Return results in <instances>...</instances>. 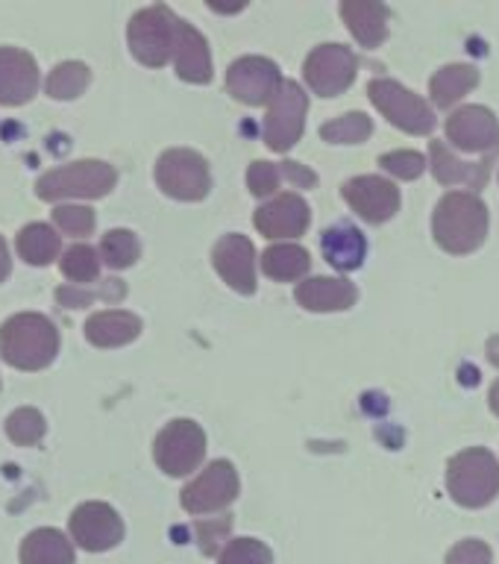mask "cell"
Returning a JSON list of instances; mask_svg holds the SVG:
<instances>
[{
    "mask_svg": "<svg viewBox=\"0 0 499 564\" xmlns=\"http://www.w3.org/2000/svg\"><path fill=\"white\" fill-rule=\"evenodd\" d=\"M262 273L276 282H297L312 271V256L300 245H273L262 253Z\"/></svg>",
    "mask_w": 499,
    "mask_h": 564,
    "instance_id": "484cf974",
    "label": "cell"
},
{
    "mask_svg": "<svg viewBox=\"0 0 499 564\" xmlns=\"http://www.w3.org/2000/svg\"><path fill=\"white\" fill-rule=\"evenodd\" d=\"M373 132V121L365 112H347L321 127V139L329 144H365Z\"/></svg>",
    "mask_w": 499,
    "mask_h": 564,
    "instance_id": "4dcf8cb0",
    "label": "cell"
},
{
    "mask_svg": "<svg viewBox=\"0 0 499 564\" xmlns=\"http://www.w3.org/2000/svg\"><path fill=\"white\" fill-rule=\"evenodd\" d=\"M379 165L397 180H417L426 171V159L417 150H394V153H386L379 159Z\"/></svg>",
    "mask_w": 499,
    "mask_h": 564,
    "instance_id": "8d00e7d4",
    "label": "cell"
},
{
    "mask_svg": "<svg viewBox=\"0 0 499 564\" xmlns=\"http://www.w3.org/2000/svg\"><path fill=\"white\" fill-rule=\"evenodd\" d=\"M227 529H229V518L224 520L218 529L211 527V523H197V532H200V538H203V550H206V553H211V538H215V544H218V538L224 535Z\"/></svg>",
    "mask_w": 499,
    "mask_h": 564,
    "instance_id": "60d3db41",
    "label": "cell"
},
{
    "mask_svg": "<svg viewBox=\"0 0 499 564\" xmlns=\"http://www.w3.org/2000/svg\"><path fill=\"white\" fill-rule=\"evenodd\" d=\"M174 65L180 79H185V83L206 86L211 79L209 42L203 39L200 30H194V26L185 24V21H180V33H176Z\"/></svg>",
    "mask_w": 499,
    "mask_h": 564,
    "instance_id": "ffe728a7",
    "label": "cell"
},
{
    "mask_svg": "<svg viewBox=\"0 0 499 564\" xmlns=\"http://www.w3.org/2000/svg\"><path fill=\"white\" fill-rule=\"evenodd\" d=\"M491 409H493V414L499 417V379L493 382V388H491Z\"/></svg>",
    "mask_w": 499,
    "mask_h": 564,
    "instance_id": "7bdbcfd3",
    "label": "cell"
},
{
    "mask_svg": "<svg viewBox=\"0 0 499 564\" xmlns=\"http://www.w3.org/2000/svg\"><path fill=\"white\" fill-rule=\"evenodd\" d=\"M153 458L167 476H188L203 465L206 458V432L194 421H171L156 435Z\"/></svg>",
    "mask_w": 499,
    "mask_h": 564,
    "instance_id": "ba28073f",
    "label": "cell"
},
{
    "mask_svg": "<svg viewBox=\"0 0 499 564\" xmlns=\"http://www.w3.org/2000/svg\"><path fill=\"white\" fill-rule=\"evenodd\" d=\"M368 95L370 104L377 106L379 112L386 115L397 130L412 132V135H430L435 130V123H438L432 106L423 97L414 95V91H409L405 86L394 83V79H370Z\"/></svg>",
    "mask_w": 499,
    "mask_h": 564,
    "instance_id": "52a82bcc",
    "label": "cell"
},
{
    "mask_svg": "<svg viewBox=\"0 0 499 564\" xmlns=\"http://www.w3.org/2000/svg\"><path fill=\"white\" fill-rule=\"evenodd\" d=\"M0 352L12 368L42 370L59 352V329L44 315L21 312L0 326Z\"/></svg>",
    "mask_w": 499,
    "mask_h": 564,
    "instance_id": "7a4b0ae2",
    "label": "cell"
},
{
    "mask_svg": "<svg viewBox=\"0 0 499 564\" xmlns=\"http://www.w3.org/2000/svg\"><path fill=\"white\" fill-rule=\"evenodd\" d=\"M308 115V95L303 91L300 83L285 79L280 91L273 95L268 104V118H264V141L268 148L276 153H285L300 141L303 130H306Z\"/></svg>",
    "mask_w": 499,
    "mask_h": 564,
    "instance_id": "9c48e42d",
    "label": "cell"
},
{
    "mask_svg": "<svg viewBox=\"0 0 499 564\" xmlns=\"http://www.w3.org/2000/svg\"><path fill=\"white\" fill-rule=\"evenodd\" d=\"M220 564H273V553L256 538H232L220 553Z\"/></svg>",
    "mask_w": 499,
    "mask_h": 564,
    "instance_id": "e575fe53",
    "label": "cell"
},
{
    "mask_svg": "<svg viewBox=\"0 0 499 564\" xmlns=\"http://www.w3.org/2000/svg\"><path fill=\"white\" fill-rule=\"evenodd\" d=\"M39 91V65L21 47H0V104L24 106Z\"/></svg>",
    "mask_w": 499,
    "mask_h": 564,
    "instance_id": "ac0fdd59",
    "label": "cell"
},
{
    "mask_svg": "<svg viewBox=\"0 0 499 564\" xmlns=\"http://www.w3.org/2000/svg\"><path fill=\"white\" fill-rule=\"evenodd\" d=\"M447 141L465 153H497L499 121L488 106H462L447 118Z\"/></svg>",
    "mask_w": 499,
    "mask_h": 564,
    "instance_id": "9a60e30c",
    "label": "cell"
},
{
    "mask_svg": "<svg viewBox=\"0 0 499 564\" xmlns=\"http://www.w3.org/2000/svg\"><path fill=\"white\" fill-rule=\"evenodd\" d=\"M123 294H127V285H123L121 280H109L104 282L97 291H83L77 289V285H65V289L56 291V303L65 308H79V306H88L91 300H123Z\"/></svg>",
    "mask_w": 499,
    "mask_h": 564,
    "instance_id": "836d02e7",
    "label": "cell"
},
{
    "mask_svg": "<svg viewBox=\"0 0 499 564\" xmlns=\"http://www.w3.org/2000/svg\"><path fill=\"white\" fill-rule=\"evenodd\" d=\"M62 273L68 276L74 285H83V282H95L97 273H100V256H97L95 247L88 245H74L70 250L62 253Z\"/></svg>",
    "mask_w": 499,
    "mask_h": 564,
    "instance_id": "1f68e13d",
    "label": "cell"
},
{
    "mask_svg": "<svg viewBox=\"0 0 499 564\" xmlns=\"http://www.w3.org/2000/svg\"><path fill=\"white\" fill-rule=\"evenodd\" d=\"M280 167H282V176L291 180L294 185H300V188H315L317 185L315 171H308V167H303L300 162H282Z\"/></svg>",
    "mask_w": 499,
    "mask_h": 564,
    "instance_id": "ab89813d",
    "label": "cell"
},
{
    "mask_svg": "<svg viewBox=\"0 0 499 564\" xmlns=\"http://www.w3.org/2000/svg\"><path fill=\"white\" fill-rule=\"evenodd\" d=\"M91 83V70L83 62H59L47 77V95L53 100H74Z\"/></svg>",
    "mask_w": 499,
    "mask_h": 564,
    "instance_id": "f1b7e54d",
    "label": "cell"
},
{
    "mask_svg": "<svg viewBox=\"0 0 499 564\" xmlns=\"http://www.w3.org/2000/svg\"><path fill=\"white\" fill-rule=\"evenodd\" d=\"M282 83L285 79L276 68V62L264 59V56H241L227 70L229 95L247 106L271 104Z\"/></svg>",
    "mask_w": 499,
    "mask_h": 564,
    "instance_id": "7c38bea8",
    "label": "cell"
},
{
    "mask_svg": "<svg viewBox=\"0 0 499 564\" xmlns=\"http://www.w3.org/2000/svg\"><path fill=\"white\" fill-rule=\"evenodd\" d=\"M282 167L273 165V162H253L250 171H247V185L256 197H268L280 188Z\"/></svg>",
    "mask_w": 499,
    "mask_h": 564,
    "instance_id": "74e56055",
    "label": "cell"
},
{
    "mask_svg": "<svg viewBox=\"0 0 499 564\" xmlns=\"http://www.w3.org/2000/svg\"><path fill=\"white\" fill-rule=\"evenodd\" d=\"M156 183L159 188L183 203L203 200L211 188L209 162L188 148L165 150L156 162Z\"/></svg>",
    "mask_w": 499,
    "mask_h": 564,
    "instance_id": "8992f818",
    "label": "cell"
},
{
    "mask_svg": "<svg viewBox=\"0 0 499 564\" xmlns=\"http://www.w3.org/2000/svg\"><path fill=\"white\" fill-rule=\"evenodd\" d=\"M141 333L139 315L123 312V308H109V312H97L86 321V338L95 347H123V344L135 341Z\"/></svg>",
    "mask_w": 499,
    "mask_h": 564,
    "instance_id": "603a6c76",
    "label": "cell"
},
{
    "mask_svg": "<svg viewBox=\"0 0 499 564\" xmlns=\"http://www.w3.org/2000/svg\"><path fill=\"white\" fill-rule=\"evenodd\" d=\"M321 247H324L326 262L344 273L361 268L365 256H368V241H365V236H361L356 227H350V224H338V227L324 229Z\"/></svg>",
    "mask_w": 499,
    "mask_h": 564,
    "instance_id": "cb8c5ba5",
    "label": "cell"
},
{
    "mask_svg": "<svg viewBox=\"0 0 499 564\" xmlns=\"http://www.w3.org/2000/svg\"><path fill=\"white\" fill-rule=\"evenodd\" d=\"M70 538L88 553H106L123 541V520L109 502H83L70 514Z\"/></svg>",
    "mask_w": 499,
    "mask_h": 564,
    "instance_id": "4fadbf2b",
    "label": "cell"
},
{
    "mask_svg": "<svg viewBox=\"0 0 499 564\" xmlns=\"http://www.w3.org/2000/svg\"><path fill=\"white\" fill-rule=\"evenodd\" d=\"M176 33H180V18L165 7H148L135 12L127 30V42H130L132 56L148 65V68H162L176 51Z\"/></svg>",
    "mask_w": 499,
    "mask_h": 564,
    "instance_id": "5b68a950",
    "label": "cell"
},
{
    "mask_svg": "<svg viewBox=\"0 0 499 564\" xmlns=\"http://www.w3.org/2000/svg\"><path fill=\"white\" fill-rule=\"evenodd\" d=\"M53 224L65 232V236L83 238L91 236V229H95V212L88 209V206H56L53 209Z\"/></svg>",
    "mask_w": 499,
    "mask_h": 564,
    "instance_id": "d590c367",
    "label": "cell"
},
{
    "mask_svg": "<svg viewBox=\"0 0 499 564\" xmlns=\"http://www.w3.org/2000/svg\"><path fill=\"white\" fill-rule=\"evenodd\" d=\"M432 236L447 253H474L488 236V206L474 192L444 194L432 215Z\"/></svg>",
    "mask_w": 499,
    "mask_h": 564,
    "instance_id": "6da1fadb",
    "label": "cell"
},
{
    "mask_svg": "<svg viewBox=\"0 0 499 564\" xmlns=\"http://www.w3.org/2000/svg\"><path fill=\"white\" fill-rule=\"evenodd\" d=\"M359 59L344 44H321L303 62V77L308 88L321 97H338L356 83Z\"/></svg>",
    "mask_w": 499,
    "mask_h": 564,
    "instance_id": "30bf717a",
    "label": "cell"
},
{
    "mask_svg": "<svg viewBox=\"0 0 499 564\" xmlns=\"http://www.w3.org/2000/svg\"><path fill=\"white\" fill-rule=\"evenodd\" d=\"M449 497L465 509H482L497 500L499 462L491 449L470 447L449 458L447 465Z\"/></svg>",
    "mask_w": 499,
    "mask_h": 564,
    "instance_id": "3957f363",
    "label": "cell"
},
{
    "mask_svg": "<svg viewBox=\"0 0 499 564\" xmlns=\"http://www.w3.org/2000/svg\"><path fill=\"white\" fill-rule=\"evenodd\" d=\"M491 546L479 541V538H467L458 541L447 555V564H491Z\"/></svg>",
    "mask_w": 499,
    "mask_h": 564,
    "instance_id": "f35d334b",
    "label": "cell"
},
{
    "mask_svg": "<svg viewBox=\"0 0 499 564\" xmlns=\"http://www.w3.org/2000/svg\"><path fill=\"white\" fill-rule=\"evenodd\" d=\"M294 297L308 312H344V308L356 306L359 291L350 280H338V276H308L297 285Z\"/></svg>",
    "mask_w": 499,
    "mask_h": 564,
    "instance_id": "d6986e66",
    "label": "cell"
},
{
    "mask_svg": "<svg viewBox=\"0 0 499 564\" xmlns=\"http://www.w3.org/2000/svg\"><path fill=\"white\" fill-rule=\"evenodd\" d=\"M44 430H47V423H44L42 412H35L30 405L15 409L7 417V435L15 441L18 447H33V444H39L44 438Z\"/></svg>",
    "mask_w": 499,
    "mask_h": 564,
    "instance_id": "d6a6232c",
    "label": "cell"
},
{
    "mask_svg": "<svg viewBox=\"0 0 499 564\" xmlns=\"http://www.w3.org/2000/svg\"><path fill=\"white\" fill-rule=\"evenodd\" d=\"M211 264L220 273V280L238 294L256 291V247L250 238L229 232L211 250Z\"/></svg>",
    "mask_w": 499,
    "mask_h": 564,
    "instance_id": "2e32d148",
    "label": "cell"
},
{
    "mask_svg": "<svg viewBox=\"0 0 499 564\" xmlns=\"http://www.w3.org/2000/svg\"><path fill=\"white\" fill-rule=\"evenodd\" d=\"M21 564H74V546L59 529H35L21 544Z\"/></svg>",
    "mask_w": 499,
    "mask_h": 564,
    "instance_id": "d4e9b609",
    "label": "cell"
},
{
    "mask_svg": "<svg viewBox=\"0 0 499 564\" xmlns=\"http://www.w3.org/2000/svg\"><path fill=\"white\" fill-rule=\"evenodd\" d=\"M141 256V245L135 232L130 229H109L100 241V259H104L109 268L115 271H123V268H130V264L139 262Z\"/></svg>",
    "mask_w": 499,
    "mask_h": 564,
    "instance_id": "f546056e",
    "label": "cell"
},
{
    "mask_svg": "<svg viewBox=\"0 0 499 564\" xmlns=\"http://www.w3.org/2000/svg\"><path fill=\"white\" fill-rule=\"evenodd\" d=\"M59 236L53 232L47 224H26L21 232H18V256L24 259L26 264H51L56 256H59Z\"/></svg>",
    "mask_w": 499,
    "mask_h": 564,
    "instance_id": "83f0119b",
    "label": "cell"
},
{
    "mask_svg": "<svg viewBox=\"0 0 499 564\" xmlns=\"http://www.w3.org/2000/svg\"><path fill=\"white\" fill-rule=\"evenodd\" d=\"M9 271H12V262H9V247L7 241H3V236H0V282L7 280Z\"/></svg>",
    "mask_w": 499,
    "mask_h": 564,
    "instance_id": "b9f144b4",
    "label": "cell"
},
{
    "mask_svg": "<svg viewBox=\"0 0 499 564\" xmlns=\"http://www.w3.org/2000/svg\"><path fill=\"white\" fill-rule=\"evenodd\" d=\"M476 86H479V70H476V65H447V68H441L432 77V104L441 106V109H449V106H456Z\"/></svg>",
    "mask_w": 499,
    "mask_h": 564,
    "instance_id": "4316f807",
    "label": "cell"
},
{
    "mask_svg": "<svg viewBox=\"0 0 499 564\" xmlns=\"http://www.w3.org/2000/svg\"><path fill=\"white\" fill-rule=\"evenodd\" d=\"M241 482H238V470L232 462L218 458L203 470L194 482L183 488V509L188 514H209V511L227 509L229 502H236Z\"/></svg>",
    "mask_w": 499,
    "mask_h": 564,
    "instance_id": "8fae6325",
    "label": "cell"
},
{
    "mask_svg": "<svg viewBox=\"0 0 499 564\" xmlns=\"http://www.w3.org/2000/svg\"><path fill=\"white\" fill-rule=\"evenodd\" d=\"M118 183V174L109 162L100 159H83V162H70V165L53 167L35 183V194L42 200H65V197H83V200H95L106 197Z\"/></svg>",
    "mask_w": 499,
    "mask_h": 564,
    "instance_id": "277c9868",
    "label": "cell"
},
{
    "mask_svg": "<svg viewBox=\"0 0 499 564\" xmlns=\"http://www.w3.org/2000/svg\"><path fill=\"white\" fill-rule=\"evenodd\" d=\"M432 174L441 185H470L482 188L491 174V162H462L444 141H432Z\"/></svg>",
    "mask_w": 499,
    "mask_h": 564,
    "instance_id": "7402d4cb",
    "label": "cell"
},
{
    "mask_svg": "<svg viewBox=\"0 0 499 564\" xmlns=\"http://www.w3.org/2000/svg\"><path fill=\"white\" fill-rule=\"evenodd\" d=\"M341 18L361 47H379L388 39L386 3H377V0H347V3H341Z\"/></svg>",
    "mask_w": 499,
    "mask_h": 564,
    "instance_id": "44dd1931",
    "label": "cell"
},
{
    "mask_svg": "<svg viewBox=\"0 0 499 564\" xmlns=\"http://www.w3.org/2000/svg\"><path fill=\"white\" fill-rule=\"evenodd\" d=\"M308 220H312L308 203L294 192L273 197L271 203L259 206L253 215L256 229L264 238H300L308 229Z\"/></svg>",
    "mask_w": 499,
    "mask_h": 564,
    "instance_id": "e0dca14e",
    "label": "cell"
},
{
    "mask_svg": "<svg viewBox=\"0 0 499 564\" xmlns=\"http://www.w3.org/2000/svg\"><path fill=\"white\" fill-rule=\"evenodd\" d=\"M344 200L350 203V209L368 224H386L400 212V188L391 180L365 174L347 180L341 188Z\"/></svg>",
    "mask_w": 499,
    "mask_h": 564,
    "instance_id": "5bb4252c",
    "label": "cell"
}]
</instances>
